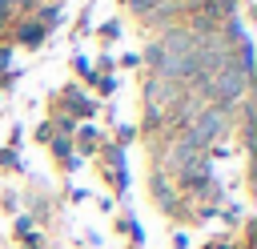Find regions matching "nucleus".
Here are the masks:
<instances>
[{
	"instance_id": "f257e3e1",
	"label": "nucleus",
	"mask_w": 257,
	"mask_h": 249,
	"mask_svg": "<svg viewBox=\"0 0 257 249\" xmlns=\"http://www.w3.org/2000/svg\"><path fill=\"white\" fill-rule=\"evenodd\" d=\"M157 56H161L157 64H161V76H165V80H181V76H193V72H197V44H193V36L181 32V28L161 40Z\"/></svg>"
},
{
	"instance_id": "39448f33",
	"label": "nucleus",
	"mask_w": 257,
	"mask_h": 249,
	"mask_svg": "<svg viewBox=\"0 0 257 249\" xmlns=\"http://www.w3.org/2000/svg\"><path fill=\"white\" fill-rule=\"evenodd\" d=\"M8 60H12V52H8V48H0V68H4Z\"/></svg>"
},
{
	"instance_id": "7ed1b4c3",
	"label": "nucleus",
	"mask_w": 257,
	"mask_h": 249,
	"mask_svg": "<svg viewBox=\"0 0 257 249\" xmlns=\"http://www.w3.org/2000/svg\"><path fill=\"white\" fill-rule=\"evenodd\" d=\"M245 80H249V72L237 64V60H225L221 68H217V76H213V84H209V92L217 96V100H237L241 92H245Z\"/></svg>"
},
{
	"instance_id": "20e7f679",
	"label": "nucleus",
	"mask_w": 257,
	"mask_h": 249,
	"mask_svg": "<svg viewBox=\"0 0 257 249\" xmlns=\"http://www.w3.org/2000/svg\"><path fill=\"white\" fill-rule=\"evenodd\" d=\"M40 36H44V28H40V24H24V32H20V40H24V44H40Z\"/></svg>"
},
{
	"instance_id": "f03ea898",
	"label": "nucleus",
	"mask_w": 257,
	"mask_h": 249,
	"mask_svg": "<svg viewBox=\"0 0 257 249\" xmlns=\"http://www.w3.org/2000/svg\"><path fill=\"white\" fill-rule=\"evenodd\" d=\"M229 125V116H225V108H209V112H201L197 116V125H189L185 129V137H181V145L193 153V149H205L209 141H217L221 137V129Z\"/></svg>"
}]
</instances>
